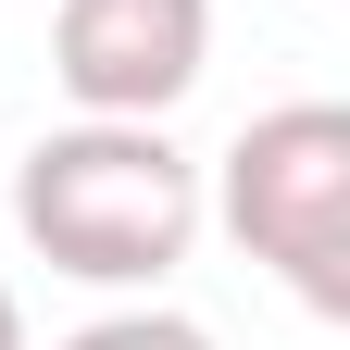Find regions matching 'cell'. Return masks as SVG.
I'll return each mask as SVG.
<instances>
[{"instance_id": "1", "label": "cell", "mask_w": 350, "mask_h": 350, "mask_svg": "<svg viewBox=\"0 0 350 350\" xmlns=\"http://www.w3.org/2000/svg\"><path fill=\"white\" fill-rule=\"evenodd\" d=\"M200 163L138 113H75L13 163V226L51 275L88 288H163L200 250Z\"/></svg>"}, {"instance_id": "2", "label": "cell", "mask_w": 350, "mask_h": 350, "mask_svg": "<svg viewBox=\"0 0 350 350\" xmlns=\"http://www.w3.org/2000/svg\"><path fill=\"white\" fill-rule=\"evenodd\" d=\"M226 226L250 262H275L300 313H350V113L338 100H275L238 125L213 175Z\"/></svg>"}, {"instance_id": "4", "label": "cell", "mask_w": 350, "mask_h": 350, "mask_svg": "<svg viewBox=\"0 0 350 350\" xmlns=\"http://www.w3.org/2000/svg\"><path fill=\"white\" fill-rule=\"evenodd\" d=\"M63 350H213L188 313H100V325H75Z\"/></svg>"}, {"instance_id": "3", "label": "cell", "mask_w": 350, "mask_h": 350, "mask_svg": "<svg viewBox=\"0 0 350 350\" xmlns=\"http://www.w3.org/2000/svg\"><path fill=\"white\" fill-rule=\"evenodd\" d=\"M213 63V0H51V75L75 113L163 125Z\"/></svg>"}, {"instance_id": "5", "label": "cell", "mask_w": 350, "mask_h": 350, "mask_svg": "<svg viewBox=\"0 0 350 350\" xmlns=\"http://www.w3.org/2000/svg\"><path fill=\"white\" fill-rule=\"evenodd\" d=\"M0 350H25V313H13V288H0Z\"/></svg>"}]
</instances>
